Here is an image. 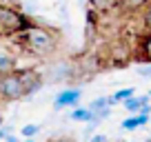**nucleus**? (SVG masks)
Listing matches in <instances>:
<instances>
[{
	"label": "nucleus",
	"mask_w": 151,
	"mask_h": 142,
	"mask_svg": "<svg viewBox=\"0 0 151 142\" xmlns=\"http://www.w3.org/2000/svg\"><path fill=\"white\" fill-rule=\"evenodd\" d=\"M18 42H22L27 49H31L33 53H51L53 49L58 47V38L56 33L47 27H40V24H29L24 31H20L18 36Z\"/></svg>",
	"instance_id": "f257e3e1"
},
{
	"label": "nucleus",
	"mask_w": 151,
	"mask_h": 142,
	"mask_svg": "<svg viewBox=\"0 0 151 142\" xmlns=\"http://www.w3.org/2000/svg\"><path fill=\"white\" fill-rule=\"evenodd\" d=\"M31 24L29 16L14 5H0V38H16Z\"/></svg>",
	"instance_id": "f03ea898"
},
{
	"label": "nucleus",
	"mask_w": 151,
	"mask_h": 142,
	"mask_svg": "<svg viewBox=\"0 0 151 142\" xmlns=\"http://www.w3.org/2000/svg\"><path fill=\"white\" fill-rule=\"evenodd\" d=\"M27 98V91L24 85L20 80L18 71H7V73H0V100L5 102H16V100Z\"/></svg>",
	"instance_id": "7ed1b4c3"
},
{
	"label": "nucleus",
	"mask_w": 151,
	"mask_h": 142,
	"mask_svg": "<svg viewBox=\"0 0 151 142\" xmlns=\"http://www.w3.org/2000/svg\"><path fill=\"white\" fill-rule=\"evenodd\" d=\"M71 76H73V67H71V62H67V60H58L56 65H51L47 71H45L42 82H47V85H56V82H65V80H69Z\"/></svg>",
	"instance_id": "20e7f679"
},
{
	"label": "nucleus",
	"mask_w": 151,
	"mask_h": 142,
	"mask_svg": "<svg viewBox=\"0 0 151 142\" xmlns=\"http://www.w3.org/2000/svg\"><path fill=\"white\" fill-rule=\"evenodd\" d=\"M80 98H82V89H78V87H73V89H62L60 93L56 95V100H53V107H56V111L65 109V107H78Z\"/></svg>",
	"instance_id": "39448f33"
},
{
	"label": "nucleus",
	"mask_w": 151,
	"mask_h": 142,
	"mask_svg": "<svg viewBox=\"0 0 151 142\" xmlns=\"http://www.w3.org/2000/svg\"><path fill=\"white\" fill-rule=\"evenodd\" d=\"M18 73H20V80H22V85H24L27 95L36 93V91L42 87V76H40L38 71H33V69H22V71H18Z\"/></svg>",
	"instance_id": "423d86ee"
},
{
	"label": "nucleus",
	"mask_w": 151,
	"mask_h": 142,
	"mask_svg": "<svg viewBox=\"0 0 151 142\" xmlns=\"http://www.w3.org/2000/svg\"><path fill=\"white\" fill-rule=\"evenodd\" d=\"M149 102V95H129V98H124L122 100V107L129 111V113H140L142 111V107Z\"/></svg>",
	"instance_id": "0eeeda50"
},
{
	"label": "nucleus",
	"mask_w": 151,
	"mask_h": 142,
	"mask_svg": "<svg viewBox=\"0 0 151 142\" xmlns=\"http://www.w3.org/2000/svg\"><path fill=\"white\" fill-rule=\"evenodd\" d=\"M149 115L151 113H133L131 118H124L122 122H120V127H122L124 131H136L138 127H142V124L149 122Z\"/></svg>",
	"instance_id": "6e6552de"
},
{
	"label": "nucleus",
	"mask_w": 151,
	"mask_h": 142,
	"mask_svg": "<svg viewBox=\"0 0 151 142\" xmlns=\"http://www.w3.org/2000/svg\"><path fill=\"white\" fill-rule=\"evenodd\" d=\"M113 104H116V100H113L111 95H102V98L91 100V102L87 104V109L89 111H100V109H104V107H113Z\"/></svg>",
	"instance_id": "1a4fd4ad"
},
{
	"label": "nucleus",
	"mask_w": 151,
	"mask_h": 142,
	"mask_svg": "<svg viewBox=\"0 0 151 142\" xmlns=\"http://www.w3.org/2000/svg\"><path fill=\"white\" fill-rule=\"evenodd\" d=\"M118 2L120 0H89V5L98 11H113L118 9Z\"/></svg>",
	"instance_id": "9d476101"
},
{
	"label": "nucleus",
	"mask_w": 151,
	"mask_h": 142,
	"mask_svg": "<svg viewBox=\"0 0 151 142\" xmlns=\"http://www.w3.org/2000/svg\"><path fill=\"white\" fill-rule=\"evenodd\" d=\"M140 58L145 62H151V31H147L145 38L140 40Z\"/></svg>",
	"instance_id": "9b49d317"
},
{
	"label": "nucleus",
	"mask_w": 151,
	"mask_h": 142,
	"mask_svg": "<svg viewBox=\"0 0 151 142\" xmlns=\"http://www.w3.org/2000/svg\"><path fill=\"white\" fill-rule=\"evenodd\" d=\"M16 69V58L11 53L0 51V73H7V71H14Z\"/></svg>",
	"instance_id": "f8f14e48"
},
{
	"label": "nucleus",
	"mask_w": 151,
	"mask_h": 142,
	"mask_svg": "<svg viewBox=\"0 0 151 142\" xmlns=\"http://www.w3.org/2000/svg\"><path fill=\"white\" fill-rule=\"evenodd\" d=\"M73 122H89L91 120V111L87 109V107H73V111H71L69 115Z\"/></svg>",
	"instance_id": "ddd939ff"
},
{
	"label": "nucleus",
	"mask_w": 151,
	"mask_h": 142,
	"mask_svg": "<svg viewBox=\"0 0 151 142\" xmlns=\"http://www.w3.org/2000/svg\"><path fill=\"white\" fill-rule=\"evenodd\" d=\"M147 2H149V0H120L118 7L124 9V11H140Z\"/></svg>",
	"instance_id": "4468645a"
},
{
	"label": "nucleus",
	"mask_w": 151,
	"mask_h": 142,
	"mask_svg": "<svg viewBox=\"0 0 151 142\" xmlns=\"http://www.w3.org/2000/svg\"><path fill=\"white\" fill-rule=\"evenodd\" d=\"M140 11H142V24H145V29H147V31H151V0L142 7Z\"/></svg>",
	"instance_id": "2eb2a0df"
},
{
	"label": "nucleus",
	"mask_w": 151,
	"mask_h": 142,
	"mask_svg": "<svg viewBox=\"0 0 151 142\" xmlns=\"http://www.w3.org/2000/svg\"><path fill=\"white\" fill-rule=\"evenodd\" d=\"M40 133V124H24L22 129H20V136L22 138H33Z\"/></svg>",
	"instance_id": "dca6fc26"
},
{
	"label": "nucleus",
	"mask_w": 151,
	"mask_h": 142,
	"mask_svg": "<svg viewBox=\"0 0 151 142\" xmlns=\"http://www.w3.org/2000/svg\"><path fill=\"white\" fill-rule=\"evenodd\" d=\"M133 93H136V89H133V87H127V89H120V91H116V93H113L111 98L116 100V104H118V102H122L124 98H129V95H133Z\"/></svg>",
	"instance_id": "f3484780"
},
{
	"label": "nucleus",
	"mask_w": 151,
	"mask_h": 142,
	"mask_svg": "<svg viewBox=\"0 0 151 142\" xmlns=\"http://www.w3.org/2000/svg\"><path fill=\"white\" fill-rule=\"evenodd\" d=\"M138 76L145 80H151V62H145L142 67H138Z\"/></svg>",
	"instance_id": "a211bd4d"
},
{
	"label": "nucleus",
	"mask_w": 151,
	"mask_h": 142,
	"mask_svg": "<svg viewBox=\"0 0 151 142\" xmlns=\"http://www.w3.org/2000/svg\"><path fill=\"white\" fill-rule=\"evenodd\" d=\"M87 24H98V9H87Z\"/></svg>",
	"instance_id": "6ab92c4d"
},
{
	"label": "nucleus",
	"mask_w": 151,
	"mask_h": 142,
	"mask_svg": "<svg viewBox=\"0 0 151 142\" xmlns=\"http://www.w3.org/2000/svg\"><path fill=\"white\" fill-rule=\"evenodd\" d=\"M96 129H98V122H91V120H89V122H87V127H85V131H82V136H85V138H89L91 133L96 131Z\"/></svg>",
	"instance_id": "aec40b11"
},
{
	"label": "nucleus",
	"mask_w": 151,
	"mask_h": 142,
	"mask_svg": "<svg viewBox=\"0 0 151 142\" xmlns=\"http://www.w3.org/2000/svg\"><path fill=\"white\" fill-rule=\"evenodd\" d=\"M11 133V127H7V124H2L0 127V140H7V136Z\"/></svg>",
	"instance_id": "412c9836"
},
{
	"label": "nucleus",
	"mask_w": 151,
	"mask_h": 142,
	"mask_svg": "<svg viewBox=\"0 0 151 142\" xmlns=\"http://www.w3.org/2000/svg\"><path fill=\"white\" fill-rule=\"evenodd\" d=\"M91 142H107V136H93L91 133Z\"/></svg>",
	"instance_id": "4be33fe9"
},
{
	"label": "nucleus",
	"mask_w": 151,
	"mask_h": 142,
	"mask_svg": "<svg viewBox=\"0 0 151 142\" xmlns=\"http://www.w3.org/2000/svg\"><path fill=\"white\" fill-rule=\"evenodd\" d=\"M5 124V115H2V111H0V127Z\"/></svg>",
	"instance_id": "5701e85b"
},
{
	"label": "nucleus",
	"mask_w": 151,
	"mask_h": 142,
	"mask_svg": "<svg viewBox=\"0 0 151 142\" xmlns=\"http://www.w3.org/2000/svg\"><path fill=\"white\" fill-rule=\"evenodd\" d=\"M149 100H151V91H149Z\"/></svg>",
	"instance_id": "b1692460"
},
{
	"label": "nucleus",
	"mask_w": 151,
	"mask_h": 142,
	"mask_svg": "<svg viewBox=\"0 0 151 142\" xmlns=\"http://www.w3.org/2000/svg\"><path fill=\"white\" fill-rule=\"evenodd\" d=\"M149 122H151V115H149Z\"/></svg>",
	"instance_id": "393cba45"
},
{
	"label": "nucleus",
	"mask_w": 151,
	"mask_h": 142,
	"mask_svg": "<svg viewBox=\"0 0 151 142\" xmlns=\"http://www.w3.org/2000/svg\"><path fill=\"white\" fill-rule=\"evenodd\" d=\"M149 140H151V138H149Z\"/></svg>",
	"instance_id": "a878e982"
}]
</instances>
